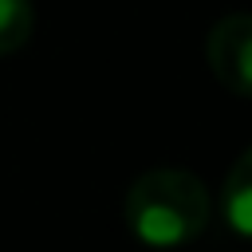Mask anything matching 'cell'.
Here are the masks:
<instances>
[{"instance_id":"obj_3","label":"cell","mask_w":252,"mask_h":252,"mask_svg":"<svg viewBox=\"0 0 252 252\" xmlns=\"http://www.w3.org/2000/svg\"><path fill=\"white\" fill-rule=\"evenodd\" d=\"M220 213L228 228L244 240H252V146L232 161L224 189H220Z\"/></svg>"},{"instance_id":"obj_2","label":"cell","mask_w":252,"mask_h":252,"mask_svg":"<svg viewBox=\"0 0 252 252\" xmlns=\"http://www.w3.org/2000/svg\"><path fill=\"white\" fill-rule=\"evenodd\" d=\"M209 71L240 98H252V12H232L209 28Z\"/></svg>"},{"instance_id":"obj_4","label":"cell","mask_w":252,"mask_h":252,"mask_svg":"<svg viewBox=\"0 0 252 252\" xmlns=\"http://www.w3.org/2000/svg\"><path fill=\"white\" fill-rule=\"evenodd\" d=\"M35 32V8L32 0H0V55L20 51Z\"/></svg>"},{"instance_id":"obj_1","label":"cell","mask_w":252,"mask_h":252,"mask_svg":"<svg viewBox=\"0 0 252 252\" xmlns=\"http://www.w3.org/2000/svg\"><path fill=\"white\" fill-rule=\"evenodd\" d=\"M126 228L150 248H181L209 228L213 197L205 181L177 165H158L134 177L122 201Z\"/></svg>"}]
</instances>
